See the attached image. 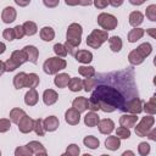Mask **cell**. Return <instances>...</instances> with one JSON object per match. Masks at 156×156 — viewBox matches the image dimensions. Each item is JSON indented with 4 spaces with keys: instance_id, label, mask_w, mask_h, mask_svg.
<instances>
[{
    "instance_id": "obj_23",
    "label": "cell",
    "mask_w": 156,
    "mask_h": 156,
    "mask_svg": "<svg viewBox=\"0 0 156 156\" xmlns=\"http://www.w3.org/2000/svg\"><path fill=\"white\" fill-rule=\"evenodd\" d=\"M144 34H145V30H144L143 28L134 27V28L130 29L129 33H128V41H129V43H135V41H138L139 39H141Z\"/></svg>"
},
{
    "instance_id": "obj_28",
    "label": "cell",
    "mask_w": 156,
    "mask_h": 156,
    "mask_svg": "<svg viewBox=\"0 0 156 156\" xmlns=\"http://www.w3.org/2000/svg\"><path fill=\"white\" fill-rule=\"evenodd\" d=\"M40 34V38L44 40V41H51L54 38H55V30L51 28V27H43L39 32Z\"/></svg>"
},
{
    "instance_id": "obj_5",
    "label": "cell",
    "mask_w": 156,
    "mask_h": 156,
    "mask_svg": "<svg viewBox=\"0 0 156 156\" xmlns=\"http://www.w3.org/2000/svg\"><path fill=\"white\" fill-rule=\"evenodd\" d=\"M154 123H155V117L154 115H149V116H145L140 119L139 123H135V134L140 138L143 136H146V134L149 133V130L154 127Z\"/></svg>"
},
{
    "instance_id": "obj_59",
    "label": "cell",
    "mask_w": 156,
    "mask_h": 156,
    "mask_svg": "<svg viewBox=\"0 0 156 156\" xmlns=\"http://www.w3.org/2000/svg\"><path fill=\"white\" fill-rule=\"evenodd\" d=\"M5 50H6V45H5L2 41H0V55H1V54H4V52H5Z\"/></svg>"
},
{
    "instance_id": "obj_1",
    "label": "cell",
    "mask_w": 156,
    "mask_h": 156,
    "mask_svg": "<svg viewBox=\"0 0 156 156\" xmlns=\"http://www.w3.org/2000/svg\"><path fill=\"white\" fill-rule=\"evenodd\" d=\"M126 98L118 88L106 84H98L91 90V96L88 100V108L90 111L113 112L117 108L123 110Z\"/></svg>"
},
{
    "instance_id": "obj_27",
    "label": "cell",
    "mask_w": 156,
    "mask_h": 156,
    "mask_svg": "<svg viewBox=\"0 0 156 156\" xmlns=\"http://www.w3.org/2000/svg\"><path fill=\"white\" fill-rule=\"evenodd\" d=\"M144 60H145V58L136 51V49L132 50V51L129 52V55H128V61H129V63L133 65V66H138V65L143 63Z\"/></svg>"
},
{
    "instance_id": "obj_22",
    "label": "cell",
    "mask_w": 156,
    "mask_h": 156,
    "mask_svg": "<svg viewBox=\"0 0 156 156\" xmlns=\"http://www.w3.org/2000/svg\"><path fill=\"white\" fill-rule=\"evenodd\" d=\"M27 146L30 149V151H32V154H34V155H46V150H45V147L43 146V144L41 143H39V141H37V140H32V141H29L28 144H27Z\"/></svg>"
},
{
    "instance_id": "obj_36",
    "label": "cell",
    "mask_w": 156,
    "mask_h": 156,
    "mask_svg": "<svg viewBox=\"0 0 156 156\" xmlns=\"http://www.w3.org/2000/svg\"><path fill=\"white\" fill-rule=\"evenodd\" d=\"M136 51L145 58V57H147V56L151 54V51H152V46H151L150 43H143V44H140V45L136 48Z\"/></svg>"
},
{
    "instance_id": "obj_43",
    "label": "cell",
    "mask_w": 156,
    "mask_h": 156,
    "mask_svg": "<svg viewBox=\"0 0 156 156\" xmlns=\"http://www.w3.org/2000/svg\"><path fill=\"white\" fill-rule=\"evenodd\" d=\"M145 15H146V17H147L151 22H155V21H156V5L152 4V5L147 6V7H146V11H145Z\"/></svg>"
},
{
    "instance_id": "obj_19",
    "label": "cell",
    "mask_w": 156,
    "mask_h": 156,
    "mask_svg": "<svg viewBox=\"0 0 156 156\" xmlns=\"http://www.w3.org/2000/svg\"><path fill=\"white\" fill-rule=\"evenodd\" d=\"M38 100H39V95H38V91L35 90V88H30V89L26 93V95H24V102H26V105H28V106H34V105H37Z\"/></svg>"
},
{
    "instance_id": "obj_38",
    "label": "cell",
    "mask_w": 156,
    "mask_h": 156,
    "mask_svg": "<svg viewBox=\"0 0 156 156\" xmlns=\"http://www.w3.org/2000/svg\"><path fill=\"white\" fill-rule=\"evenodd\" d=\"M33 130L35 132L37 135H39V136H44V134H45V129H44L43 119H41V118H37V119H34Z\"/></svg>"
},
{
    "instance_id": "obj_60",
    "label": "cell",
    "mask_w": 156,
    "mask_h": 156,
    "mask_svg": "<svg viewBox=\"0 0 156 156\" xmlns=\"http://www.w3.org/2000/svg\"><path fill=\"white\" fill-rule=\"evenodd\" d=\"M127 155L134 156V152H133V151H124V152H123V156H127Z\"/></svg>"
},
{
    "instance_id": "obj_45",
    "label": "cell",
    "mask_w": 156,
    "mask_h": 156,
    "mask_svg": "<svg viewBox=\"0 0 156 156\" xmlns=\"http://www.w3.org/2000/svg\"><path fill=\"white\" fill-rule=\"evenodd\" d=\"M149 152H150V145L146 141H141L138 145V154L141 156H146Z\"/></svg>"
},
{
    "instance_id": "obj_54",
    "label": "cell",
    "mask_w": 156,
    "mask_h": 156,
    "mask_svg": "<svg viewBox=\"0 0 156 156\" xmlns=\"http://www.w3.org/2000/svg\"><path fill=\"white\" fill-rule=\"evenodd\" d=\"M65 2L68 6H77L79 4V0H65Z\"/></svg>"
},
{
    "instance_id": "obj_58",
    "label": "cell",
    "mask_w": 156,
    "mask_h": 156,
    "mask_svg": "<svg viewBox=\"0 0 156 156\" xmlns=\"http://www.w3.org/2000/svg\"><path fill=\"white\" fill-rule=\"evenodd\" d=\"M4 72H5V63L0 60V77L2 76V73H4Z\"/></svg>"
},
{
    "instance_id": "obj_21",
    "label": "cell",
    "mask_w": 156,
    "mask_h": 156,
    "mask_svg": "<svg viewBox=\"0 0 156 156\" xmlns=\"http://www.w3.org/2000/svg\"><path fill=\"white\" fill-rule=\"evenodd\" d=\"M69 79L71 77L68 76V73H56V77L54 78V84L57 88H66Z\"/></svg>"
},
{
    "instance_id": "obj_6",
    "label": "cell",
    "mask_w": 156,
    "mask_h": 156,
    "mask_svg": "<svg viewBox=\"0 0 156 156\" xmlns=\"http://www.w3.org/2000/svg\"><path fill=\"white\" fill-rule=\"evenodd\" d=\"M98 24L106 32L108 30H113L116 29L117 24H118V21L117 18L111 15V13H106V12H101L99 16H98Z\"/></svg>"
},
{
    "instance_id": "obj_25",
    "label": "cell",
    "mask_w": 156,
    "mask_h": 156,
    "mask_svg": "<svg viewBox=\"0 0 156 156\" xmlns=\"http://www.w3.org/2000/svg\"><path fill=\"white\" fill-rule=\"evenodd\" d=\"M128 20H129V24H130V26L138 27V26H140V24L143 23V21H144V15H143L140 11H133V12H130Z\"/></svg>"
},
{
    "instance_id": "obj_44",
    "label": "cell",
    "mask_w": 156,
    "mask_h": 156,
    "mask_svg": "<svg viewBox=\"0 0 156 156\" xmlns=\"http://www.w3.org/2000/svg\"><path fill=\"white\" fill-rule=\"evenodd\" d=\"M15 155H16V156H30V155H33V154H32L30 149H29L27 145H24V146H18V147L15 150Z\"/></svg>"
},
{
    "instance_id": "obj_18",
    "label": "cell",
    "mask_w": 156,
    "mask_h": 156,
    "mask_svg": "<svg viewBox=\"0 0 156 156\" xmlns=\"http://www.w3.org/2000/svg\"><path fill=\"white\" fill-rule=\"evenodd\" d=\"M74 57H76V60L78 62L85 63V65H88V63H90L93 61V54L90 51H88V50H78L76 52Z\"/></svg>"
},
{
    "instance_id": "obj_46",
    "label": "cell",
    "mask_w": 156,
    "mask_h": 156,
    "mask_svg": "<svg viewBox=\"0 0 156 156\" xmlns=\"http://www.w3.org/2000/svg\"><path fill=\"white\" fill-rule=\"evenodd\" d=\"M11 128V121L7 118H0V133H5Z\"/></svg>"
},
{
    "instance_id": "obj_26",
    "label": "cell",
    "mask_w": 156,
    "mask_h": 156,
    "mask_svg": "<svg viewBox=\"0 0 156 156\" xmlns=\"http://www.w3.org/2000/svg\"><path fill=\"white\" fill-rule=\"evenodd\" d=\"M40 83V78L38 74L35 73H27V77H26V83H24V87L26 88H37Z\"/></svg>"
},
{
    "instance_id": "obj_9",
    "label": "cell",
    "mask_w": 156,
    "mask_h": 156,
    "mask_svg": "<svg viewBox=\"0 0 156 156\" xmlns=\"http://www.w3.org/2000/svg\"><path fill=\"white\" fill-rule=\"evenodd\" d=\"M98 128H99V132L101 134H105V135H110L113 129H115V123L112 119L110 118H104V119H100L99 123H98Z\"/></svg>"
},
{
    "instance_id": "obj_4",
    "label": "cell",
    "mask_w": 156,
    "mask_h": 156,
    "mask_svg": "<svg viewBox=\"0 0 156 156\" xmlns=\"http://www.w3.org/2000/svg\"><path fill=\"white\" fill-rule=\"evenodd\" d=\"M108 39V34L106 30L93 29V32L87 37V45L91 49H99L106 40Z\"/></svg>"
},
{
    "instance_id": "obj_61",
    "label": "cell",
    "mask_w": 156,
    "mask_h": 156,
    "mask_svg": "<svg viewBox=\"0 0 156 156\" xmlns=\"http://www.w3.org/2000/svg\"><path fill=\"white\" fill-rule=\"evenodd\" d=\"M0 155H1V151H0Z\"/></svg>"
},
{
    "instance_id": "obj_31",
    "label": "cell",
    "mask_w": 156,
    "mask_h": 156,
    "mask_svg": "<svg viewBox=\"0 0 156 156\" xmlns=\"http://www.w3.org/2000/svg\"><path fill=\"white\" fill-rule=\"evenodd\" d=\"M67 87H68V89H69L71 91H73V93L79 91V90L83 89V80H82L80 78H78V77L71 78L69 82H68V85H67Z\"/></svg>"
},
{
    "instance_id": "obj_10",
    "label": "cell",
    "mask_w": 156,
    "mask_h": 156,
    "mask_svg": "<svg viewBox=\"0 0 156 156\" xmlns=\"http://www.w3.org/2000/svg\"><path fill=\"white\" fill-rule=\"evenodd\" d=\"M65 121L71 126H77L80 121V112L71 107L65 112Z\"/></svg>"
},
{
    "instance_id": "obj_37",
    "label": "cell",
    "mask_w": 156,
    "mask_h": 156,
    "mask_svg": "<svg viewBox=\"0 0 156 156\" xmlns=\"http://www.w3.org/2000/svg\"><path fill=\"white\" fill-rule=\"evenodd\" d=\"M143 110L147 113V115H155L156 113V104H155V96H152L150 99V101L145 102L143 106Z\"/></svg>"
},
{
    "instance_id": "obj_47",
    "label": "cell",
    "mask_w": 156,
    "mask_h": 156,
    "mask_svg": "<svg viewBox=\"0 0 156 156\" xmlns=\"http://www.w3.org/2000/svg\"><path fill=\"white\" fill-rule=\"evenodd\" d=\"M2 37H4V39H6L7 41H12L13 39H16L13 28H6V29H4V32H2Z\"/></svg>"
},
{
    "instance_id": "obj_8",
    "label": "cell",
    "mask_w": 156,
    "mask_h": 156,
    "mask_svg": "<svg viewBox=\"0 0 156 156\" xmlns=\"http://www.w3.org/2000/svg\"><path fill=\"white\" fill-rule=\"evenodd\" d=\"M17 126H18V129H20L21 133H23V134L30 133V132L33 130L34 119H33L32 117H29L28 115H24V116L20 119V122L17 123Z\"/></svg>"
},
{
    "instance_id": "obj_55",
    "label": "cell",
    "mask_w": 156,
    "mask_h": 156,
    "mask_svg": "<svg viewBox=\"0 0 156 156\" xmlns=\"http://www.w3.org/2000/svg\"><path fill=\"white\" fill-rule=\"evenodd\" d=\"M132 5H134V6H139V5H143L146 0H128Z\"/></svg>"
},
{
    "instance_id": "obj_35",
    "label": "cell",
    "mask_w": 156,
    "mask_h": 156,
    "mask_svg": "<svg viewBox=\"0 0 156 156\" xmlns=\"http://www.w3.org/2000/svg\"><path fill=\"white\" fill-rule=\"evenodd\" d=\"M78 72L84 78H91L95 76V68L93 66H80L78 67Z\"/></svg>"
},
{
    "instance_id": "obj_56",
    "label": "cell",
    "mask_w": 156,
    "mask_h": 156,
    "mask_svg": "<svg viewBox=\"0 0 156 156\" xmlns=\"http://www.w3.org/2000/svg\"><path fill=\"white\" fill-rule=\"evenodd\" d=\"M93 4V0H79V5L82 6H90Z\"/></svg>"
},
{
    "instance_id": "obj_20",
    "label": "cell",
    "mask_w": 156,
    "mask_h": 156,
    "mask_svg": "<svg viewBox=\"0 0 156 156\" xmlns=\"http://www.w3.org/2000/svg\"><path fill=\"white\" fill-rule=\"evenodd\" d=\"M72 107L79 111L80 113L88 110V99L84 96H78L72 101Z\"/></svg>"
},
{
    "instance_id": "obj_39",
    "label": "cell",
    "mask_w": 156,
    "mask_h": 156,
    "mask_svg": "<svg viewBox=\"0 0 156 156\" xmlns=\"http://www.w3.org/2000/svg\"><path fill=\"white\" fill-rule=\"evenodd\" d=\"M96 83H98V78H85V80H83V89L88 93V91H91L95 87H96Z\"/></svg>"
},
{
    "instance_id": "obj_12",
    "label": "cell",
    "mask_w": 156,
    "mask_h": 156,
    "mask_svg": "<svg viewBox=\"0 0 156 156\" xmlns=\"http://www.w3.org/2000/svg\"><path fill=\"white\" fill-rule=\"evenodd\" d=\"M43 126L45 132H55L60 126V121L56 116H49L43 121Z\"/></svg>"
},
{
    "instance_id": "obj_41",
    "label": "cell",
    "mask_w": 156,
    "mask_h": 156,
    "mask_svg": "<svg viewBox=\"0 0 156 156\" xmlns=\"http://www.w3.org/2000/svg\"><path fill=\"white\" fill-rule=\"evenodd\" d=\"M54 52L56 54V56L58 57H66L67 56V50H66V46L63 44H55L54 45Z\"/></svg>"
},
{
    "instance_id": "obj_53",
    "label": "cell",
    "mask_w": 156,
    "mask_h": 156,
    "mask_svg": "<svg viewBox=\"0 0 156 156\" xmlns=\"http://www.w3.org/2000/svg\"><path fill=\"white\" fill-rule=\"evenodd\" d=\"M18 6H21V7H24V6H27V5H29V2H30V0H13Z\"/></svg>"
},
{
    "instance_id": "obj_30",
    "label": "cell",
    "mask_w": 156,
    "mask_h": 156,
    "mask_svg": "<svg viewBox=\"0 0 156 156\" xmlns=\"http://www.w3.org/2000/svg\"><path fill=\"white\" fill-rule=\"evenodd\" d=\"M26 115V112H24V110H22V108H20V107H13L11 111H10V121L12 122V123H18L20 122V119Z\"/></svg>"
},
{
    "instance_id": "obj_42",
    "label": "cell",
    "mask_w": 156,
    "mask_h": 156,
    "mask_svg": "<svg viewBox=\"0 0 156 156\" xmlns=\"http://www.w3.org/2000/svg\"><path fill=\"white\" fill-rule=\"evenodd\" d=\"M79 154H80V149L77 144H69L65 152V155H68V156H78Z\"/></svg>"
},
{
    "instance_id": "obj_14",
    "label": "cell",
    "mask_w": 156,
    "mask_h": 156,
    "mask_svg": "<svg viewBox=\"0 0 156 156\" xmlns=\"http://www.w3.org/2000/svg\"><path fill=\"white\" fill-rule=\"evenodd\" d=\"M136 122H138V117L136 115H133V113H124L119 117V124L127 128L134 127Z\"/></svg>"
},
{
    "instance_id": "obj_34",
    "label": "cell",
    "mask_w": 156,
    "mask_h": 156,
    "mask_svg": "<svg viewBox=\"0 0 156 156\" xmlns=\"http://www.w3.org/2000/svg\"><path fill=\"white\" fill-rule=\"evenodd\" d=\"M83 144H84L87 147L94 150V149H98V147H99L100 141H99L98 138H95V136H93V135H88V136H85V138L83 139Z\"/></svg>"
},
{
    "instance_id": "obj_50",
    "label": "cell",
    "mask_w": 156,
    "mask_h": 156,
    "mask_svg": "<svg viewBox=\"0 0 156 156\" xmlns=\"http://www.w3.org/2000/svg\"><path fill=\"white\" fill-rule=\"evenodd\" d=\"M43 2H44V5H45L46 7L54 9V7H56V6L58 5L60 0H43Z\"/></svg>"
},
{
    "instance_id": "obj_11",
    "label": "cell",
    "mask_w": 156,
    "mask_h": 156,
    "mask_svg": "<svg viewBox=\"0 0 156 156\" xmlns=\"http://www.w3.org/2000/svg\"><path fill=\"white\" fill-rule=\"evenodd\" d=\"M16 16H17V12H16L15 7H12V6H6L1 12V20L6 24L12 23L16 20Z\"/></svg>"
},
{
    "instance_id": "obj_13",
    "label": "cell",
    "mask_w": 156,
    "mask_h": 156,
    "mask_svg": "<svg viewBox=\"0 0 156 156\" xmlns=\"http://www.w3.org/2000/svg\"><path fill=\"white\" fill-rule=\"evenodd\" d=\"M10 60H11L17 67H20V66L23 65L26 61H28L27 54L24 52V50H15V51L11 54Z\"/></svg>"
},
{
    "instance_id": "obj_48",
    "label": "cell",
    "mask_w": 156,
    "mask_h": 156,
    "mask_svg": "<svg viewBox=\"0 0 156 156\" xmlns=\"http://www.w3.org/2000/svg\"><path fill=\"white\" fill-rule=\"evenodd\" d=\"M13 32H15V37H16V39H22L26 34H24V29H23V27L22 26H16L15 28H13Z\"/></svg>"
},
{
    "instance_id": "obj_49",
    "label": "cell",
    "mask_w": 156,
    "mask_h": 156,
    "mask_svg": "<svg viewBox=\"0 0 156 156\" xmlns=\"http://www.w3.org/2000/svg\"><path fill=\"white\" fill-rule=\"evenodd\" d=\"M93 4H94V6H95L96 9L102 10V9L107 7V5H108V0H93Z\"/></svg>"
},
{
    "instance_id": "obj_51",
    "label": "cell",
    "mask_w": 156,
    "mask_h": 156,
    "mask_svg": "<svg viewBox=\"0 0 156 156\" xmlns=\"http://www.w3.org/2000/svg\"><path fill=\"white\" fill-rule=\"evenodd\" d=\"M146 136L150 139V140H156V129L155 128H151L150 130H149V133L146 134Z\"/></svg>"
},
{
    "instance_id": "obj_33",
    "label": "cell",
    "mask_w": 156,
    "mask_h": 156,
    "mask_svg": "<svg viewBox=\"0 0 156 156\" xmlns=\"http://www.w3.org/2000/svg\"><path fill=\"white\" fill-rule=\"evenodd\" d=\"M26 77H27V73L24 72H20L17 73L15 77H13V87L16 89H22L24 88V83H26Z\"/></svg>"
},
{
    "instance_id": "obj_32",
    "label": "cell",
    "mask_w": 156,
    "mask_h": 156,
    "mask_svg": "<svg viewBox=\"0 0 156 156\" xmlns=\"http://www.w3.org/2000/svg\"><path fill=\"white\" fill-rule=\"evenodd\" d=\"M22 27L24 29V34L28 35V37H32L38 32V27L33 21H26Z\"/></svg>"
},
{
    "instance_id": "obj_16",
    "label": "cell",
    "mask_w": 156,
    "mask_h": 156,
    "mask_svg": "<svg viewBox=\"0 0 156 156\" xmlns=\"http://www.w3.org/2000/svg\"><path fill=\"white\" fill-rule=\"evenodd\" d=\"M105 147L111 150V151H116L121 147V139L117 135H110L106 138L105 140Z\"/></svg>"
},
{
    "instance_id": "obj_40",
    "label": "cell",
    "mask_w": 156,
    "mask_h": 156,
    "mask_svg": "<svg viewBox=\"0 0 156 156\" xmlns=\"http://www.w3.org/2000/svg\"><path fill=\"white\" fill-rule=\"evenodd\" d=\"M116 135H117L119 139H128V138L130 136V129L127 128V127L121 126V127H118V128L116 129Z\"/></svg>"
},
{
    "instance_id": "obj_3",
    "label": "cell",
    "mask_w": 156,
    "mask_h": 156,
    "mask_svg": "<svg viewBox=\"0 0 156 156\" xmlns=\"http://www.w3.org/2000/svg\"><path fill=\"white\" fill-rule=\"evenodd\" d=\"M66 66H67V62L65 58L54 56V57H49L45 60V62L43 63V71L46 74H56L60 71L65 69Z\"/></svg>"
},
{
    "instance_id": "obj_7",
    "label": "cell",
    "mask_w": 156,
    "mask_h": 156,
    "mask_svg": "<svg viewBox=\"0 0 156 156\" xmlns=\"http://www.w3.org/2000/svg\"><path fill=\"white\" fill-rule=\"evenodd\" d=\"M122 111H124L127 113L138 115V113H140L143 111V102H141V100L139 98H133V99L126 101Z\"/></svg>"
},
{
    "instance_id": "obj_24",
    "label": "cell",
    "mask_w": 156,
    "mask_h": 156,
    "mask_svg": "<svg viewBox=\"0 0 156 156\" xmlns=\"http://www.w3.org/2000/svg\"><path fill=\"white\" fill-rule=\"evenodd\" d=\"M99 121H100V118H99V116H98V113L95 111H90V112H88L84 116V124L88 126V127H95V126H98Z\"/></svg>"
},
{
    "instance_id": "obj_17",
    "label": "cell",
    "mask_w": 156,
    "mask_h": 156,
    "mask_svg": "<svg viewBox=\"0 0 156 156\" xmlns=\"http://www.w3.org/2000/svg\"><path fill=\"white\" fill-rule=\"evenodd\" d=\"M24 52L27 54V58L28 61H30L32 63H37L38 62V57H39V50L34 46V45H27L23 48Z\"/></svg>"
},
{
    "instance_id": "obj_57",
    "label": "cell",
    "mask_w": 156,
    "mask_h": 156,
    "mask_svg": "<svg viewBox=\"0 0 156 156\" xmlns=\"http://www.w3.org/2000/svg\"><path fill=\"white\" fill-rule=\"evenodd\" d=\"M155 30H156L155 28H150V29H146V33H147V34H150L152 38H155V37H156V34H155Z\"/></svg>"
},
{
    "instance_id": "obj_52",
    "label": "cell",
    "mask_w": 156,
    "mask_h": 156,
    "mask_svg": "<svg viewBox=\"0 0 156 156\" xmlns=\"http://www.w3.org/2000/svg\"><path fill=\"white\" fill-rule=\"evenodd\" d=\"M124 0H108V4L113 7H119L122 4H123Z\"/></svg>"
},
{
    "instance_id": "obj_29",
    "label": "cell",
    "mask_w": 156,
    "mask_h": 156,
    "mask_svg": "<svg viewBox=\"0 0 156 156\" xmlns=\"http://www.w3.org/2000/svg\"><path fill=\"white\" fill-rule=\"evenodd\" d=\"M108 43H110V49H111L113 52L121 51L123 43H122V39H121L119 37H117V35L110 37V38H108Z\"/></svg>"
},
{
    "instance_id": "obj_15",
    "label": "cell",
    "mask_w": 156,
    "mask_h": 156,
    "mask_svg": "<svg viewBox=\"0 0 156 156\" xmlns=\"http://www.w3.org/2000/svg\"><path fill=\"white\" fill-rule=\"evenodd\" d=\"M57 100H58V95H57V93L54 89H46V90H44V93H43V101H44V104L46 106L54 105Z\"/></svg>"
},
{
    "instance_id": "obj_2",
    "label": "cell",
    "mask_w": 156,
    "mask_h": 156,
    "mask_svg": "<svg viewBox=\"0 0 156 156\" xmlns=\"http://www.w3.org/2000/svg\"><path fill=\"white\" fill-rule=\"evenodd\" d=\"M82 34H83L82 26L79 23H71L66 32V44L73 48H78L82 43Z\"/></svg>"
}]
</instances>
